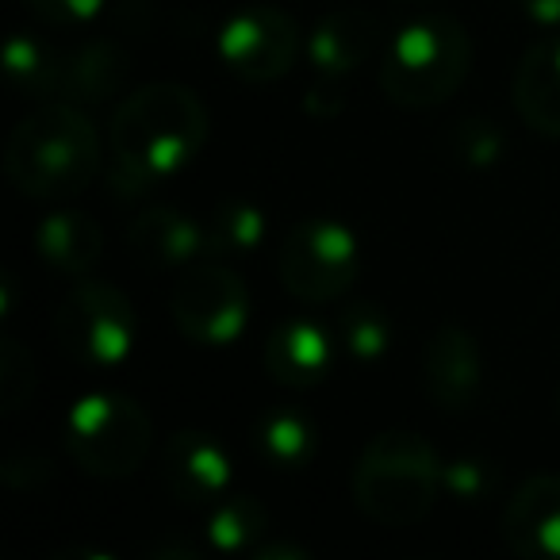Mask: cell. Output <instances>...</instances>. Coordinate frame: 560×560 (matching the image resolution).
Instances as JSON below:
<instances>
[{"mask_svg":"<svg viewBox=\"0 0 560 560\" xmlns=\"http://www.w3.org/2000/svg\"><path fill=\"white\" fill-rule=\"evenodd\" d=\"M96 170H101L96 127L70 101H50L27 112L4 147V173L32 200H66L85 192Z\"/></svg>","mask_w":560,"mask_h":560,"instance_id":"1","label":"cell"},{"mask_svg":"<svg viewBox=\"0 0 560 560\" xmlns=\"http://www.w3.org/2000/svg\"><path fill=\"white\" fill-rule=\"evenodd\" d=\"M208 142V108L185 85H147L112 116V158L135 165L150 180L185 170Z\"/></svg>","mask_w":560,"mask_h":560,"instance_id":"2","label":"cell"},{"mask_svg":"<svg viewBox=\"0 0 560 560\" xmlns=\"http://www.w3.org/2000/svg\"><path fill=\"white\" fill-rule=\"evenodd\" d=\"M445 465L438 460L434 445L411 430H388L376 434L361 450L353 468V499L361 514L388 529L415 526L434 511Z\"/></svg>","mask_w":560,"mask_h":560,"instance_id":"3","label":"cell"},{"mask_svg":"<svg viewBox=\"0 0 560 560\" xmlns=\"http://www.w3.org/2000/svg\"><path fill=\"white\" fill-rule=\"evenodd\" d=\"M472 39L465 24L445 12H422L388 39L381 58V89L404 108H434L450 101L468 78Z\"/></svg>","mask_w":560,"mask_h":560,"instance_id":"4","label":"cell"},{"mask_svg":"<svg viewBox=\"0 0 560 560\" xmlns=\"http://www.w3.org/2000/svg\"><path fill=\"white\" fill-rule=\"evenodd\" d=\"M154 427L150 415L124 392H93L81 396L66 415V450L85 472L119 480L142 468Z\"/></svg>","mask_w":560,"mask_h":560,"instance_id":"5","label":"cell"},{"mask_svg":"<svg viewBox=\"0 0 560 560\" xmlns=\"http://www.w3.org/2000/svg\"><path fill=\"white\" fill-rule=\"evenodd\" d=\"M289 296L304 304H330L346 296L361 269V246L338 219H304L289 231L277 257Z\"/></svg>","mask_w":560,"mask_h":560,"instance_id":"6","label":"cell"},{"mask_svg":"<svg viewBox=\"0 0 560 560\" xmlns=\"http://www.w3.org/2000/svg\"><path fill=\"white\" fill-rule=\"evenodd\" d=\"M62 350L93 369H112L127 361L135 346V307L119 289L104 280H81L66 292L55 315Z\"/></svg>","mask_w":560,"mask_h":560,"instance_id":"7","label":"cell"},{"mask_svg":"<svg viewBox=\"0 0 560 560\" xmlns=\"http://www.w3.org/2000/svg\"><path fill=\"white\" fill-rule=\"evenodd\" d=\"M170 315L196 346H231L249 323V292L234 269L200 261L173 284Z\"/></svg>","mask_w":560,"mask_h":560,"instance_id":"8","label":"cell"},{"mask_svg":"<svg viewBox=\"0 0 560 560\" xmlns=\"http://www.w3.org/2000/svg\"><path fill=\"white\" fill-rule=\"evenodd\" d=\"M300 55V27L289 12L272 4H249L234 12L219 32V58L242 81H277L292 70Z\"/></svg>","mask_w":560,"mask_h":560,"instance_id":"9","label":"cell"},{"mask_svg":"<svg viewBox=\"0 0 560 560\" xmlns=\"http://www.w3.org/2000/svg\"><path fill=\"white\" fill-rule=\"evenodd\" d=\"M422 376L427 392L442 411L460 415L472 411L476 396L483 388V353L480 342L457 323H445L430 335L422 350Z\"/></svg>","mask_w":560,"mask_h":560,"instance_id":"10","label":"cell"},{"mask_svg":"<svg viewBox=\"0 0 560 560\" xmlns=\"http://www.w3.org/2000/svg\"><path fill=\"white\" fill-rule=\"evenodd\" d=\"M162 476L177 503L215 506L231 488V460L211 434L177 430L162 450Z\"/></svg>","mask_w":560,"mask_h":560,"instance_id":"11","label":"cell"},{"mask_svg":"<svg viewBox=\"0 0 560 560\" xmlns=\"http://www.w3.org/2000/svg\"><path fill=\"white\" fill-rule=\"evenodd\" d=\"M503 541L514 557L560 560V476L537 472L506 499Z\"/></svg>","mask_w":560,"mask_h":560,"instance_id":"12","label":"cell"},{"mask_svg":"<svg viewBox=\"0 0 560 560\" xmlns=\"http://www.w3.org/2000/svg\"><path fill=\"white\" fill-rule=\"evenodd\" d=\"M330 365H335V342L312 319L280 323L265 342V373L280 388H315L319 381H327Z\"/></svg>","mask_w":560,"mask_h":560,"instance_id":"13","label":"cell"},{"mask_svg":"<svg viewBox=\"0 0 560 560\" xmlns=\"http://www.w3.org/2000/svg\"><path fill=\"white\" fill-rule=\"evenodd\" d=\"M376 43H381V24L373 12L335 9L315 24L312 39H307V58L323 78L346 81L376 55Z\"/></svg>","mask_w":560,"mask_h":560,"instance_id":"14","label":"cell"},{"mask_svg":"<svg viewBox=\"0 0 560 560\" xmlns=\"http://www.w3.org/2000/svg\"><path fill=\"white\" fill-rule=\"evenodd\" d=\"M127 246H131V257L139 265L177 269V265L196 261L208 249V231L185 211L158 203V208H147L127 226Z\"/></svg>","mask_w":560,"mask_h":560,"instance_id":"15","label":"cell"},{"mask_svg":"<svg viewBox=\"0 0 560 560\" xmlns=\"http://www.w3.org/2000/svg\"><path fill=\"white\" fill-rule=\"evenodd\" d=\"M514 108L545 139H560V35L541 39L514 70Z\"/></svg>","mask_w":560,"mask_h":560,"instance_id":"16","label":"cell"},{"mask_svg":"<svg viewBox=\"0 0 560 560\" xmlns=\"http://www.w3.org/2000/svg\"><path fill=\"white\" fill-rule=\"evenodd\" d=\"M35 246L50 269L85 277L104 254V231L85 211H55L35 231Z\"/></svg>","mask_w":560,"mask_h":560,"instance_id":"17","label":"cell"},{"mask_svg":"<svg viewBox=\"0 0 560 560\" xmlns=\"http://www.w3.org/2000/svg\"><path fill=\"white\" fill-rule=\"evenodd\" d=\"M315 422L296 407H269L254 422V453L277 472H300L315 457Z\"/></svg>","mask_w":560,"mask_h":560,"instance_id":"18","label":"cell"},{"mask_svg":"<svg viewBox=\"0 0 560 560\" xmlns=\"http://www.w3.org/2000/svg\"><path fill=\"white\" fill-rule=\"evenodd\" d=\"M127 78V50L112 43L108 35L96 43L66 50L62 93L66 101H108Z\"/></svg>","mask_w":560,"mask_h":560,"instance_id":"19","label":"cell"},{"mask_svg":"<svg viewBox=\"0 0 560 560\" xmlns=\"http://www.w3.org/2000/svg\"><path fill=\"white\" fill-rule=\"evenodd\" d=\"M66 50L47 43L43 35H12L4 47V73L16 81L24 93L58 96L62 93Z\"/></svg>","mask_w":560,"mask_h":560,"instance_id":"20","label":"cell"},{"mask_svg":"<svg viewBox=\"0 0 560 560\" xmlns=\"http://www.w3.org/2000/svg\"><path fill=\"white\" fill-rule=\"evenodd\" d=\"M265 534V506L249 495L219 499L208 514V545L219 552H254Z\"/></svg>","mask_w":560,"mask_h":560,"instance_id":"21","label":"cell"},{"mask_svg":"<svg viewBox=\"0 0 560 560\" xmlns=\"http://www.w3.org/2000/svg\"><path fill=\"white\" fill-rule=\"evenodd\" d=\"M265 242V211L249 200H223L211 211L208 226V249L223 257L254 254Z\"/></svg>","mask_w":560,"mask_h":560,"instance_id":"22","label":"cell"},{"mask_svg":"<svg viewBox=\"0 0 560 560\" xmlns=\"http://www.w3.org/2000/svg\"><path fill=\"white\" fill-rule=\"evenodd\" d=\"M335 335L353 361H376V358H384L392 346V319L384 307L369 304V300H358V304H346L342 312H338Z\"/></svg>","mask_w":560,"mask_h":560,"instance_id":"23","label":"cell"},{"mask_svg":"<svg viewBox=\"0 0 560 560\" xmlns=\"http://www.w3.org/2000/svg\"><path fill=\"white\" fill-rule=\"evenodd\" d=\"M35 396V358L16 342L0 346V411L16 415L24 411V404Z\"/></svg>","mask_w":560,"mask_h":560,"instance_id":"24","label":"cell"},{"mask_svg":"<svg viewBox=\"0 0 560 560\" xmlns=\"http://www.w3.org/2000/svg\"><path fill=\"white\" fill-rule=\"evenodd\" d=\"M453 158L468 170H491L503 158V131L491 119H460L453 127Z\"/></svg>","mask_w":560,"mask_h":560,"instance_id":"25","label":"cell"},{"mask_svg":"<svg viewBox=\"0 0 560 560\" xmlns=\"http://www.w3.org/2000/svg\"><path fill=\"white\" fill-rule=\"evenodd\" d=\"M442 483L453 499H460V503H480V499L491 491V483H495V476H491V468L483 465V460L460 457V460H453V465H445Z\"/></svg>","mask_w":560,"mask_h":560,"instance_id":"26","label":"cell"},{"mask_svg":"<svg viewBox=\"0 0 560 560\" xmlns=\"http://www.w3.org/2000/svg\"><path fill=\"white\" fill-rule=\"evenodd\" d=\"M27 9L39 20L58 27H73V24H89L96 12L104 9V0H24Z\"/></svg>","mask_w":560,"mask_h":560,"instance_id":"27","label":"cell"},{"mask_svg":"<svg viewBox=\"0 0 560 560\" xmlns=\"http://www.w3.org/2000/svg\"><path fill=\"white\" fill-rule=\"evenodd\" d=\"M342 104H346V93H342V85H338V78H323V73L304 96V112H307V116H315V119L338 116V112H342Z\"/></svg>","mask_w":560,"mask_h":560,"instance_id":"28","label":"cell"},{"mask_svg":"<svg viewBox=\"0 0 560 560\" xmlns=\"http://www.w3.org/2000/svg\"><path fill=\"white\" fill-rule=\"evenodd\" d=\"M518 4L534 24H541V27L560 24V0H518Z\"/></svg>","mask_w":560,"mask_h":560,"instance_id":"29","label":"cell"},{"mask_svg":"<svg viewBox=\"0 0 560 560\" xmlns=\"http://www.w3.org/2000/svg\"><path fill=\"white\" fill-rule=\"evenodd\" d=\"M257 560H312V552L304 545H284V541H269V545H254Z\"/></svg>","mask_w":560,"mask_h":560,"instance_id":"30","label":"cell"},{"mask_svg":"<svg viewBox=\"0 0 560 560\" xmlns=\"http://www.w3.org/2000/svg\"><path fill=\"white\" fill-rule=\"evenodd\" d=\"M150 557L154 560H196L200 557V552L192 549V545H185V541H165V545H154V549H150Z\"/></svg>","mask_w":560,"mask_h":560,"instance_id":"31","label":"cell"},{"mask_svg":"<svg viewBox=\"0 0 560 560\" xmlns=\"http://www.w3.org/2000/svg\"><path fill=\"white\" fill-rule=\"evenodd\" d=\"M407 4H422V0H407Z\"/></svg>","mask_w":560,"mask_h":560,"instance_id":"32","label":"cell"},{"mask_svg":"<svg viewBox=\"0 0 560 560\" xmlns=\"http://www.w3.org/2000/svg\"><path fill=\"white\" fill-rule=\"evenodd\" d=\"M557 407H560V392H557Z\"/></svg>","mask_w":560,"mask_h":560,"instance_id":"33","label":"cell"}]
</instances>
